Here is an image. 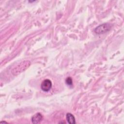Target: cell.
<instances>
[{"mask_svg": "<svg viewBox=\"0 0 124 124\" xmlns=\"http://www.w3.org/2000/svg\"><path fill=\"white\" fill-rule=\"evenodd\" d=\"M111 28V25L109 23H103L96 27L94 30V32L97 34H101L108 31Z\"/></svg>", "mask_w": 124, "mask_h": 124, "instance_id": "1", "label": "cell"}, {"mask_svg": "<svg viewBox=\"0 0 124 124\" xmlns=\"http://www.w3.org/2000/svg\"><path fill=\"white\" fill-rule=\"evenodd\" d=\"M31 64V62L29 61H25L22 62L19 65H17L16 68L14 70L15 72L13 73L14 74H16V73H20L22 71L25 70L27 68H28Z\"/></svg>", "mask_w": 124, "mask_h": 124, "instance_id": "2", "label": "cell"}, {"mask_svg": "<svg viewBox=\"0 0 124 124\" xmlns=\"http://www.w3.org/2000/svg\"><path fill=\"white\" fill-rule=\"evenodd\" d=\"M52 82L49 79L44 80L41 84V88L42 91L45 92H48L52 87Z\"/></svg>", "mask_w": 124, "mask_h": 124, "instance_id": "3", "label": "cell"}, {"mask_svg": "<svg viewBox=\"0 0 124 124\" xmlns=\"http://www.w3.org/2000/svg\"><path fill=\"white\" fill-rule=\"evenodd\" d=\"M43 116L40 113H37L33 115L31 117V122L32 124H37L40 123L43 120Z\"/></svg>", "mask_w": 124, "mask_h": 124, "instance_id": "4", "label": "cell"}, {"mask_svg": "<svg viewBox=\"0 0 124 124\" xmlns=\"http://www.w3.org/2000/svg\"><path fill=\"white\" fill-rule=\"evenodd\" d=\"M66 119L67 122L70 124H76L75 118L73 114L70 113H68L66 115Z\"/></svg>", "mask_w": 124, "mask_h": 124, "instance_id": "5", "label": "cell"}, {"mask_svg": "<svg viewBox=\"0 0 124 124\" xmlns=\"http://www.w3.org/2000/svg\"><path fill=\"white\" fill-rule=\"evenodd\" d=\"M65 83L68 86H73V80L70 77H68L65 79Z\"/></svg>", "mask_w": 124, "mask_h": 124, "instance_id": "6", "label": "cell"}, {"mask_svg": "<svg viewBox=\"0 0 124 124\" xmlns=\"http://www.w3.org/2000/svg\"><path fill=\"white\" fill-rule=\"evenodd\" d=\"M7 123V122H5V121H4V122H0V123Z\"/></svg>", "mask_w": 124, "mask_h": 124, "instance_id": "7", "label": "cell"}]
</instances>
